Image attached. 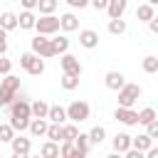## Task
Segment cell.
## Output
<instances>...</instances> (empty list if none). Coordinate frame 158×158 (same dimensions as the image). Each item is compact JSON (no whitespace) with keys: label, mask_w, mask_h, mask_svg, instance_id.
Segmentation results:
<instances>
[{"label":"cell","mask_w":158,"mask_h":158,"mask_svg":"<svg viewBox=\"0 0 158 158\" xmlns=\"http://www.w3.org/2000/svg\"><path fill=\"white\" fill-rule=\"evenodd\" d=\"M30 47H32L30 52H35V54H37V57H42V59L57 57L52 40H49V37H44V35H37V37H32V40H30Z\"/></svg>","instance_id":"cell-1"},{"label":"cell","mask_w":158,"mask_h":158,"mask_svg":"<svg viewBox=\"0 0 158 158\" xmlns=\"http://www.w3.org/2000/svg\"><path fill=\"white\" fill-rule=\"evenodd\" d=\"M116 94H118V106H121V109H133V104L141 99V86L126 81V86H123L121 91H116Z\"/></svg>","instance_id":"cell-2"},{"label":"cell","mask_w":158,"mask_h":158,"mask_svg":"<svg viewBox=\"0 0 158 158\" xmlns=\"http://www.w3.org/2000/svg\"><path fill=\"white\" fill-rule=\"evenodd\" d=\"M91 116V106L86 104V101H72L69 106H67V118L72 121V123H81V121H86Z\"/></svg>","instance_id":"cell-3"},{"label":"cell","mask_w":158,"mask_h":158,"mask_svg":"<svg viewBox=\"0 0 158 158\" xmlns=\"http://www.w3.org/2000/svg\"><path fill=\"white\" fill-rule=\"evenodd\" d=\"M7 118H22V121H30L32 118V104L27 99H15L10 106H7Z\"/></svg>","instance_id":"cell-4"},{"label":"cell","mask_w":158,"mask_h":158,"mask_svg":"<svg viewBox=\"0 0 158 158\" xmlns=\"http://www.w3.org/2000/svg\"><path fill=\"white\" fill-rule=\"evenodd\" d=\"M37 35H44V37H52L54 32H59L62 30V25H59V17H54V15H42V17H37Z\"/></svg>","instance_id":"cell-5"},{"label":"cell","mask_w":158,"mask_h":158,"mask_svg":"<svg viewBox=\"0 0 158 158\" xmlns=\"http://www.w3.org/2000/svg\"><path fill=\"white\" fill-rule=\"evenodd\" d=\"M59 67H62V72H64V74H74V77H81V72H84L81 62H79L74 54H69V52L59 57Z\"/></svg>","instance_id":"cell-6"},{"label":"cell","mask_w":158,"mask_h":158,"mask_svg":"<svg viewBox=\"0 0 158 158\" xmlns=\"http://www.w3.org/2000/svg\"><path fill=\"white\" fill-rule=\"evenodd\" d=\"M0 89L7 94L10 101H15V99H17V91H20V77H15V74L2 77V79H0Z\"/></svg>","instance_id":"cell-7"},{"label":"cell","mask_w":158,"mask_h":158,"mask_svg":"<svg viewBox=\"0 0 158 158\" xmlns=\"http://www.w3.org/2000/svg\"><path fill=\"white\" fill-rule=\"evenodd\" d=\"M104 84H106V89H111V91H121V89L126 86V77H123L121 72L111 69V72L104 74Z\"/></svg>","instance_id":"cell-8"},{"label":"cell","mask_w":158,"mask_h":158,"mask_svg":"<svg viewBox=\"0 0 158 158\" xmlns=\"http://www.w3.org/2000/svg\"><path fill=\"white\" fill-rule=\"evenodd\" d=\"M114 118L121 121L123 126H138V111H133V109H121V106H116Z\"/></svg>","instance_id":"cell-9"},{"label":"cell","mask_w":158,"mask_h":158,"mask_svg":"<svg viewBox=\"0 0 158 158\" xmlns=\"http://www.w3.org/2000/svg\"><path fill=\"white\" fill-rule=\"evenodd\" d=\"M79 44L84 49H96L99 47V32L96 30H79Z\"/></svg>","instance_id":"cell-10"},{"label":"cell","mask_w":158,"mask_h":158,"mask_svg":"<svg viewBox=\"0 0 158 158\" xmlns=\"http://www.w3.org/2000/svg\"><path fill=\"white\" fill-rule=\"evenodd\" d=\"M111 143H114V151L123 156L126 151H131V148H133V136H128V133H123V131H121V133H116V136H114V141H111Z\"/></svg>","instance_id":"cell-11"},{"label":"cell","mask_w":158,"mask_h":158,"mask_svg":"<svg viewBox=\"0 0 158 158\" xmlns=\"http://www.w3.org/2000/svg\"><path fill=\"white\" fill-rule=\"evenodd\" d=\"M126 7H128V0H109L106 12H109V17H111V20H121V17H123V12H126Z\"/></svg>","instance_id":"cell-12"},{"label":"cell","mask_w":158,"mask_h":158,"mask_svg":"<svg viewBox=\"0 0 158 158\" xmlns=\"http://www.w3.org/2000/svg\"><path fill=\"white\" fill-rule=\"evenodd\" d=\"M0 27H2L5 32H10V30H17V27H20V20H17V15H15V12H10V10H5V12L0 15Z\"/></svg>","instance_id":"cell-13"},{"label":"cell","mask_w":158,"mask_h":158,"mask_svg":"<svg viewBox=\"0 0 158 158\" xmlns=\"http://www.w3.org/2000/svg\"><path fill=\"white\" fill-rule=\"evenodd\" d=\"M47 121L49 123H59V126H64L67 123V109L64 106H49V116H47Z\"/></svg>","instance_id":"cell-14"},{"label":"cell","mask_w":158,"mask_h":158,"mask_svg":"<svg viewBox=\"0 0 158 158\" xmlns=\"http://www.w3.org/2000/svg\"><path fill=\"white\" fill-rule=\"evenodd\" d=\"M17 20H20V30H35L37 27V17L32 10H22L17 15Z\"/></svg>","instance_id":"cell-15"},{"label":"cell","mask_w":158,"mask_h":158,"mask_svg":"<svg viewBox=\"0 0 158 158\" xmlns=\"http://www.w3.org/2000/svg\"><path fill=\"white\" fill-rule=\"evenodd\" d=\"M59 25H62L64 32H74V30H79V17H77L74 12H64V15L59 17Z\"/></svg>","instance_id":"cell-16"},{"label":"cell","mask_w":158,"mask_h":158,"mask_svg":"<svg viewBox=\"0 0 158 158\" xmlns=\"http://www.w3.org/2000/svg\"><path fill=\"white\" fill-rule=\"evenodd\" d=\"M133 148L141 151V153H148L153 148V138L148 133H138V136H133Z\"/></svg>","instance_id":"cell-17"},{"label":"cell","mask_w":158,"mask_h":158,"mask_svg":"<svg viewBox=\"0 0 158 158\" xmlns=\"http://www.w3.org/2000/svg\"><path fill=\"white\" fill-rule=\"evenodd\" d=\"M59 156H62V158H86L84 151H79L74 143H67V141L59 146Z\"/></svg>","instance_id":"cell-18"},{"label":"cell","mask_w":158,"mask_h":158,"mask_svg":"<svg viewBox=\"0 0 158 158\" xmlns=\"http://www.w3.org/2000/svg\"><path fill=\"white\" fill-rule=\"evenodd\" d=\"M153 17H156V10H153V5L143 2V5H138V7H136V20H138V22H151Z\"/></svg>","instance_id":"cell-19"},{"label":"cell","mask_w":158,"mask_h":158,"mask_svg":"<svg viewBox=\"0 0 158 158\" xmlns=\"http://www.w3.org/2000/svg\"><path fill=\"white\" fill-rule=\"evenodd\" d=\"M47 128H49L47 118H32V121H30V133H32L35 138H40V136H47Z\"/></svg>","instance_id":"cell-20"},{"label":"cell","mask_w":158,"mask_h":158,"mask_svg":"<svg viewBox=\"0 0 158 158\" xmlns=\"http://www.w3.org/2000/svg\"><path fill=\"white\" fill-rule=\"evenodd\" d=\"M10 146H12V153H27V156H30L32 141H30V138H25V136H15Z\"/></svg>","instance_id":"cell-21"},{"label":"cell","mask_w":158,"mask_h":158,"mask_svg":"<svg viewBox=\"0 0 158 158\" xmlns=\"http://www.w3.org/2000/svg\"><path fill=\"white\" fill-rule=\"evenodd\" d=\"M40 156H42V158H62V156H59V143L44 141L42 148H40Z\"/></svg>","instance_id":"cell-22"},{"label":"cell","mask_w":158,"mask_h":158,"mask_svg":"<svg viewBox=\"0 0 158 158\" xmlns=\"http://www.w3.org/2000/svg\"><path fill=\"white\" fill-rule=\"evenodd\" d=\"M47 116H49V104L42 99L32 101V118H47Z\"/></svg>","instance_id":"cell-23"},{"label":"cell","mask_w":158,"mask_h":158,"mask_svg":"<svg viewBox=\"0 0 158 158\" xmlns=\"http://www.w3.org/2000/svg\"><path fill=\"white\" fill-rule=\"evenodd\" d=\"M156 118H158V111H156L153 106H146V109L138 111V123H141V126H148V123H153Z\"/></svg>","instance_id":"cell-24"},{"label":"cell","mask_w":158,"mask_h":158,"mask_svg":"<svg viewBox=\"0 0 158 158\" xmlns=\"http://www.w3.org/2000/svg\"><path fill=\"white\" fill-rule=\"evenodd\" d=\"M52 44H54V52H57L59 57L69 52V37H67V35H57V37H52Z\"/></svg>","instance_id":"cell-25"},{"label":"cell","mask_w":158,"mask_h":158,"mask_svg":"<svg viewBox=\"0 0 158 158\" xmlns=\"http://www.w3.org/2000/svg\"><path fill=\"white\" fill-rule=\"evenodd\" d=\"M47 141H54V143H62V141H64V131H62L59 123H49V128H47Z\"/></svg>","instance_id":"cell-26"},{"label":"cell","mask_w":158,"mask_h":158,"mask_svg":"<svg viewBox=\"0 0 158 158\" xmlns=\"http://www.w3.org/2000/svg\"><path fill=\"white\" fill-rule=\"evenodd\" d=\"M59 84H62V89H64V91H74V89L79 86V77H74V74H62Z\"/></svg>","instance_id":"cell-27"},{"label":"cell","mask_w":158,"mask_h":158,"mask_svg":"<svg viewBox=\"0 0 158 158\" xmlns=\"http://www.w3.org/2000/svg\"><path fill=\"white\" fill-rule=\"evenodd\" d=\"M141 67H143V72H146V74H158V57H153V54L143 57Z\"/></svg>","instance_id":"cell-28"},{"label":"cell","mask_w":158,"mask_h":158,"mask_svg":"<svg viewBox=\"0 0 158 158\" xmlns=\"http://www.w3.org/2000/svg\"><path fill=\"white\" fill-rule=\"evenodd\" d=\"M62 131H64V141H67V143H74V141H77V136H79L77 123H64V126H62ZM64 141H62V143H64Z\"/></svg>","instance_id":"cell-29"},{"label":"cell","mask_w":158,"mask_h":158,"mask_svg":"<svg viewBox=\"0 0 158 158\" xmlns=\"http://www.w3.org/2000/svg\"><path fill=\"white\" fill-rule=\"evenodd\" d=\"M35 62H37V54H35V52H22V54H20V67H22L25 72H30Z\"/></svg>","instance_id":"cell-30"},{"label":"cell","mask_w":158,"mask_h":158,"mask_svg":"<svg viewBox=\"0 0 158 158\" xmlns=\"http://www.w3.org/2000/svg\"><path fill=\"white\" fill-rule=\"evenodd\" d=\"M104 138H106V128H104V126H94V128L89 131V141H91V143L99 146V143H104Z\"/></svg>","instance_id":"cell-31"},{"label":"cell","mask_w":158,"mask_h":158,"mask_svg":"<svg viewBox=\"0 0 158 158\" xmlns=\"http://www.w3.org/2000/svg\"><path fill=\"white\" fill-rule=\"evenodd\" d=\"M37 10H40V15H54V10H57V0H40Z\"/></svg>","instance_id":"cell-32"},{"label":"cell","mask_w":158,"mask_h":158,"mask_svg":"<svg viewBox=\"0 0 158 158\" xmlns=\"http://www.w3.org/2000/svg\"><path fill=\"white\" fill-rule=\"evenodd\" d=\"M109 32L111 35H123L126 32V20H109Z\"/></svg>","instance_id":"cell-33"},{"label":"cell","mask_w":158,"mask_h":158,"mask_svg":"<svg viewBox=\"0 0 158 158\" xmlns=\"http://www.w3.org/2000/svg\"><path fill=\"white\" fill-rule=\"evenodd\" d=\"M12 138H15V128L10 123H2L0 126V141L2 143H12Z\"/></svg>","instance_id":"cell-34"},{"label":"cell","mask_w":158,"mask_h":158,"mask_svg":"<svg viewBox=\"0 0 158 158\" xmlns=\"http://www.w3.org/2000/svg\"><path fill=\"white\" fill-rule=\"evenodd\" d=\"M74 146L89 156V146H91V141H89V133H79V136H77V141H74Z\"/></svg>","instance_id":"cell-35"},{"label":"cell","mask_w":158,"mask_h":158,"mask_svg":"<svg viewBox=\"0 0 158 158\" xmlns=\"http://www.w3.org/2000/svg\"><path fill=\"white\" fill-rule=\"evenodd\" d=\"M42 72H44V59H42V57H37V62L32 64V69H30L27 74H32V77H40Z\"/></svg>","instance_id":"cell-36"},{"label":"cell","mask_w":158,"mask_h":158,"mask_svg":"<svg viewBox=\"0 0 158 158\" xmlns=\"http://www.w3.org/2000/svg\"><path fill=\"white\" fill-rule=\"evenodd\" d=\"M72 10H84L86 5H91V0H64Z\"/></svg>","instance_id":"cell-37"},{"label":"cell","mask_w":158,"mask_h":158,"mask_svg":"<svg viewBox=\"0 0 158 158\" xmlns=\"http://www.w3.org/2000/svg\"><path fill=\"white\" fill-rule=\"evenodd\" d=\"M10 69H12V62H10V59H5V57H0V74H2V77H7V74H10Z\"/></svg>","instance_id":"cell-38"},{"label":"cell","mask_w":158,"mask_h":158,"mask_svg":"<svg viewBox=\"0 0 158 158\" xmlns=\"http://www.w3.org/2000/svg\"><path fill=\"white\" fill-rule=\"evenodd\" d=\"M5 52H7V32L0 27V57H5Z\"/></svg>","instance_id":"cell-39"},{"label":"cell","mask_w":158,"mask_h":158,"mask_svg":"<svg viewBox=\"0 0 158 158\" xmlns=\"http://www.w3.org/2000/svg\"><path fill=\"white\" fill-rule=\"evenodd\" d=\"M146 133H148L151 138H158V118H156L153 123H148V126H146Z\"/></svg>","instance_id":"cell-40"},{"label":"cell","mask_w":158,"mask_h":158,"mask_svg":"<svg viewBox=\"0 0 158 158\" xmlns=\"http://www.w3.org/2000/svg\"><path fill=\"white\" fill-rule=\"evenodd\" d=\"M91 7L94 10H106L109 7V0H91Z\"/></svg>","instance_id":"cell-41"},{"label":"cell","mask_w":158,"mask_h":158,"mask_svg":"<svg viewBox=\"0 0 158 158\" xmlns=\"http://www.w3.org/2000/svg\"><path fill=\"white\" fill-rule=\"evenodd\" d=\"M123 158H146V153H141V151L131 148V151H126V153H123Z\"/></svg>","instance_id":"cell-42"},{"label":"cell","mask_w":158,"mask_h":158,"mask_svg":"<svg viewBox=\"0 0 158 158\" xmlns=\"http://www.w3.org/2000/svg\"><path fill=\"white\" fill-rule=\"evenodd\" d=\"M20 2H22V7H25V10H35V7L40 5V0H20Z\"/></svg>","instance_id":"cell-43"},{"label":"cell","mask_w":158,"mask_h":158,"mask_svg":"<svg viewBox=\"0 0 158 158\" xmlns=\"http://www.w3.org/2000/svg\"><path fill=\"white\" fill-rule=\"evenodd\" d=\"M10 104H12V101H10V99H7V94H5L2 89H0V109H7Z\"/></svg>","instance_id":"cell-44"},{"label":"cell","mask_w":158,"mask_h":158,"mask_svg":"<svg viewBox=\"0 0 158 158\" xmlns=\"http://www.w3.org/2000/svg\"><path fill=\"white\" fill-rule=\"evenodd\" d=\"M148 30H151L153 35H158V15H156V17H153V20L148 22Z\"/></svg>","instance_id":"cell-45"},{"label":"cell","mask_w":158,"mask_h":158,"mask_svg":"<svg viewBox=\"0 0 158 158\" xmlns=\"http://www.w3.org/2000/svg\"><path fill=\"white\" fill-rule=\"evenodd\" d=\"M146 158H158V148H156V146H153V148H151V151H148V153H146Z\"/></svg>","instance_id":"cell-46"},{"label":"cell","mask_w":158,"mask_h":158,"mask_svg":"<svg viewBox=\"0 0 158 158\" xmlns=\"http://www.w3.org/2000/svg\"><path fill=\"white\" fill-rule=\"evenodd\" d=\"M12 158H30L27 153H12Z\"/></svg>","instance_id":"cell-47"},{"label":"cell","mask_w":158,"mask_h":158,"mask_svg":"<svg viewBox=\"0 0 158 158\" xmlns=\"http://www.w3.org/2000/svg\"><path fill=\"white\" fill-rule=\"evenodd\" d=\"M106 158H123V156H121V153H116V151H114V153H109V156H106Z\"/></svg>","instance_id":"cell-48"},{"label":"cell","mask_w":158,"mask_h":158,"mask_svg":"<svg viewBox=\"0 0 158 158\" xmlns=\"http://www.w3.org/2000/svg\"><path fill=\"white\" fill-rule=\"evenodd\" d=\"M146 2H148V5H153V7L158 5V0H146Z\"/></svg>","instance_id":"cell-49"},{"label":"cell","mask_w":158,"mask_h":158,"mask_svg":"<svg viewBox=\"0 0 158 158\" xmlns=\"http://www.w3.org/2000/svg\"><path fill=\"white\" fill-rule=\"evenodd\" d=\"M30 158H42V156H30Z\"/></svg>","instance_id":"cell-50"},{"label":"cell","mask_w":158,"mask_h":158,"mask_svg":"<svg viewBox=\"0 0 158 158\" xmlns=\"http://www.w3.org/2000/svg\"><path fill=\"white\" fill-rule=\"evenodd\" d=\"M0 79H2V74H0Z\"/></svg>","instance_id":"cell-51"},{"label":"cell","mask_w":158,"mask_h":158,"mask_svg":"<svg viewBox=\"0 0 158 158\" xmlns=\"http://www.w3.org/2000/svg\"><path fill=\"white\" fill-rule=\"evenodd\" d=\"M0 158H2V156H0Z\"/></svg>","instance_id":"cell-52"},{"label":"cell","mask_w":158,"mask_h":158,"mask_svg":"<svg viewBox=\"0 0 158 158\" xmlns=\"http://www.w3.org/2000/svg\"><path fill=\"white\" fill-rule=\"evenodd\" d=\"M0 143H2V141H0Z\"/></svg>","instance_id":"cell-53"}]
</instances>
